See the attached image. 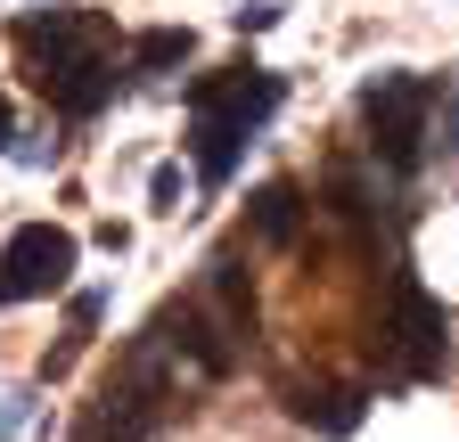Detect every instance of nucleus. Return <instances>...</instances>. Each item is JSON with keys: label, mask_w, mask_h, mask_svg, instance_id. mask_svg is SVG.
Returning <instances> with one entry per match:
<instances>
[{"label": "nucleus", "mask_w": 459, "mask_h": 442, "mask_svg": "<svg viewBox=\"0 0 459 442\" xmlns=\"http://www.w3.org/2000/svg\"><path fill=\"white\" fill-rule=\"evenodd\" d=\"M99 319H107V295L82 287V295H74V327H99Z\"/></svg>", "instance_id": "obj_9"}, {"label": "nucleus", "mask_w": 459, "mask_h": 442, "mask_svg": "<svg viewBox=\"0 0 459 442\" xmlns=\"http://www.w3.org/2000/svg\"><path fill=\"white\" fill-rule=\"evenodd\" d=\"M25 410H33V394H9V402H0V442H9V434L25 426Z\"/></svg>", "instance_id": "obj_10"}, {"label": "nucleus", "mask_w": 459, "mask_h": 442, "mask_svg": "<svg viewBox=\"0 0 459 442\" xmlns=\"http://www.w3.org/2000/svg\"><path fill=\"white\" fill-rule=\"evenodd\" d=\"M74 254H82V246H74L66 230H49V221H25V230H9V246H0V303H25V295L66 287Z\"/></svg>", "instance_id": "obj_3"}, {"label": "nucleus", "mask_w": 459, "mask_h": 442, "mask_svg": "<svg viewBox=\"0 0 459 442\" xmlns=\"http://www.w3.org/2000/svg\"><path fill=\"white\" fill-rule=\"evenodd\" d=\"M238 140H247V123H230V115H197V132H189L197 173H205V181H230V164H238Z\"/></svg>", "instance_id": "obj_4"}, {"label": "nucleus", "mask_w": 459, "mask_h": 442, "mask_svg": "<svg viewBox=\"0 0 459 442\" xmlns=\"http://www.w3.org/2000/svg\"><path fill=\"white\" fill-rule=\"evenodd\" d=\"M9 140H17V123H9V90H0V156H9Z\"/></svg>", "instance_id": "obj_11"}, {"label": "nucleus", "mask_w": 459, "mask_h": 442, "mask_svg": "<svg viewBox=\"0 0 459 442\" xmlns=\"http://www.w3.org/2000/svg\"><path fill=\"white\" fill-rule=\"evenodd\" d=\"M296 205H304L296 181H271V189L255 197V230H263V238H287V230H296Z\"/></svg>", "instance_id": "obj_7"}, {"label": "nucleus", "mask_w": 459, "mask_h": 442, "mask_svg": "<svg viewBox=\"0 0 459 442\" xmlns=\"http://www.w3.org/2000/svg\"><path fill=\"white\" fill-rule=\"evenodd\" d=\"M148 197H156V213H181V173L156 164V173H148Z\"/></svg>", "instance_id": "obj_8"}, {"label": "nucleus", "mask_w": 459, "mask_h": 442, "mask_svg": "<svg viewBox=\"0 0 459 442\" xmlns=\"http://www.w3.org/2000/svg\"><path fill=\"white\" fill-rule=\"evenodd\" d=\"M17 41L41 58V90L66 106V115H91V106H107L115 90V41L91 9H49V17H25Z\"/></svg>", "instance_id": "obj_1"}, {"label": "nucleus", "mask_w": 459, "mask_h": 442, "mask_svg": "<svg viewBox=\"0 0 459 442\" xmlns=\"http://www.w3.org/2000/svg\"><path fill=\"white\" fill-rule=\"evenodd\" d=\"M189 49H197V41H189L181 25H156V33H140V41H132V66H140V74H156V66H181Z\"/></svg>", "instance_id": "obj_5"}, {"label": "nucleus", "mask_w": 459, "mask_h": 442, "mask_svg": "<svg viewBox=\"0 0 459 442\" xmlns=\"http://www.w3.org/2000/svg\"><path fill=\"white\" fill-rule=\"evenodd\" d=\"M296 418H304V426H320V434H344V426L361 418V394H304V402H296Z\"/></svg>", "instance_id": "obj_6"}, {"label": "nucleus", "mask_w": 459, "mask_h": 442, "mask_svg": "<svg viewBox=\"0 0 459 442\" xmlns=\"http://www.w3.org/2000/svg\"><path fill=\"white\" fill-rule=\"evenodd\" d=\"M443 90L427 82V74H385V82H369L361 90V115H369V148L394 164V173H411L419 164V140H427V106H435Z\"/></svg>", "instance_id": "obj_2"}]
</instances>
